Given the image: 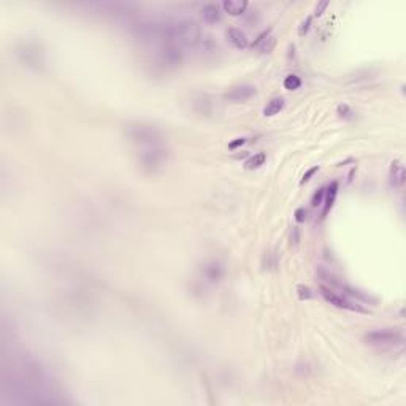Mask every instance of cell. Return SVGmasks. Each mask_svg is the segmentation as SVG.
Returning a JSON list of instances; mask_svg holds the SVG:
<instances>
[{
	"mask_svg": "<svg viewBox=\"0 0 406 406\" xmlns=\"http://www.w3.org/2000/svg\"><path fill=\"white\" fill-rule=\"evenodd\" d=\"M268 35H271V32H270V30H265V32H262V34H260V35H259V37H257V38H256L254 41H252V45H251V46H252V48H257V46L260 45V43H262L263 40H265V38H267Z\"/></svg>",
	"mask_w": 406,
	"mask_h": 406,
	"instance_id": "26",
	"label": "cell"
},
{
	"mask_svg": "<svg viewBox=\"0 0 406 406\" xmlns=\"http://www.w3.org/2000/svg\"><path fill=\"white\" fill-rule=\"evenodd\" d=\"M275 45H276V38L275 37H271V35H268L265 40H263L260 45L257 46V49L260 51V52H271L273 51V48H275Z\"/></svg>",
	"mask_w": 406,
	"mask_h": 406,
	"instance_id": "19",
	"label": "cell"
},
{
	"mask_svg": "<svg viewBox=\"0 0 406 406\" xmlns=\"http://www.w3.org/2000/svg\"><path fill=\"white\" fill-rule=\"evenodd\" d=\"M222 8L225 10L228 15L240 16V15H243L246 12L248 2H245V0H225V2L222 4Z\"/></svg>",
	"mask_w": 406,
	"mask_h": 406,
	"instance_id": "12",
	"label": "cell"
},
{
	"mask_svg": "<svg viewBox=\"0 0 406 406\" xmlns=\"http://www.w3.org/2000/svg\"><path fill=\"white\" fill-rule=\"evenodd\" d=\"M184 62V48L177 43H163L156 52V65L162 70H175Z\"/></svg>",
	"mask_w": 406,
	"mask_h": 406,
	"instance_id": "5",
	"label": "cell"
},
{
	"mask_svg": "<svg viewBox=\"0 0 406 406\" xmlns=\"http://www.w3.org/2000/svg\"><path fill=\"white\" fill-rule=\"evenodd\" d=\"M336 113H338L339 118H343V119H346V121H353V119L356 118V113H354L353 109H351L347 105H339V106L336 108Z\"/></svg>",
	"mask_w": 406,
	"mask_h": 406,
	"instance_id": "20",
	"label": "cell"
},
{
	"mask_svg": "<svg viewBox=\"0 0 406 406\" xmlns=\"http://www.w3.org/2000/svg\"><path fill=\"white\" fill-rule=\"evenodd\" d=\"M225 37H227V40L232 43V45L237 49H246L249 46V41H248L246 34H245V32H241L240 29H235V27L227 29Z\"/></svg>",
	"mask_w": 406,
	"mask_h": 406,
	"instance_id": "11",
	"label": "cell"
},
{
	"mask_svg": "<svg viewBox=\"0 0 406 406\" xmlns=\"http://www.w3.org/2000/svg\"><path fill=\"white\" fill-rule=\"evenodd\" d=\"M265 160H267L265 152H257V154H254L245 162V168L246 170H256L259 167H262L263 163H265Z\"/></svg>",
	"mask_w": 406,
	"mask_h": 406,
	"instance_id": "17",
	"label": "cell"
},
{
	"mask_svg": "<svg viewBox=\"0 0 406 406\" xmlns=\"http://www.w3.org/2000/svg\"><path fill=\"white\" fill-rule=\"evenodd\" d=\"M327 7H328V2H319V4L316 5V8H314V15L316 16H321Z\"/></svg>",
	"mask_w": 406,
	"mask_h": 406,
	"instance_id": "28",
	"label": "cell"
},
{
	"mask_svg": "<svg viewBox=\"0 0 406 406\" xmlns=\"http://www.w3.org/2000/svg\"><path fill=\"white\" fill-rule=\"evenodd\" d=\"M317 171H319V167H317V165L311 167V168H310L308 171H306V173L303 175V178H302V181H300V183H302V184H305V183H308V181H310V180H311V178L314 177V175H316Z\"/></svg>",
	"mask_w": 406,
	"mask_h": 406,
	"instance_id": "24",
	"label": "cell"
},
{
	"mask_svg": "<svg viewBox=\"0 0 406 406\" xmlns=\"http://www.w3.org/2000/svg\"><path fill=\"white\" fill-rule=\"evenodd\" d=\"M282 86H284V89H287V91H297L299 87L302 86V80H300V76L292 73V75H287L286 78H284Z\"/></svg>",
	"mask_w": 406,
	"mask_h": 406,
	"instance_id": "18",
	"label": "cell"
},
{
	"mask_svg": "<svg viewBox=\"0 0 406 406\" xmlns=\"http://www.w3.org/2000/svg\"><path fill=\"white\" fill-rule=\"evenodd\" d=\"M324 197H325V188H321L319 191H317V192L313 195V199H311V205H313L314 208L321 206V205L324 203Z\"/></svg>",
	"mask_w": 406,
	"mask_h": 406,
	"instance_id": "21",
	"label": "cell"
},
{
	"mask_svg": "<svg viewBox=\"0 0 406 406\" xmlns=\"http://www.w3.org/2000/svg\"><path fill=\"white\" fill-rule=\"evenodd\" d=\"M284 105H286V102H284L282 97L271 98V100L265 105V108H263V116H275V114H278L281 109L284 108Z\"/></svg>",
	"mask_w": 406,
	"mask_h": 406,
	"instance_id": "16",
	"label": "cell"
},
{
	"mask_svg": "<svg viewBox=\"0 0 406 406\" xmlns=\"http://www.w3.org/2000/svg\"><path fill=\"white\" fill-rule=\"evenodd\" d=\"M338 195V183L333 181L330 183L328 188H325V197H324V210H322V216H325L328 211H330V208L333 206L335 203V199Z\"/></svg>",
	"mask_w": 406,
	"mask_h": 406,
	"instance_id": "15",
	"label": "cell"
},
{
	"mask_svg": "<svg viewBox=\"0 0 406 406\" xmlns=\"http://www.w3.org/2000/svg\"><path fill=\"white\" fill-rule=\"evenodd\" d=\"M404 167L400 160H393L390 165V175H389V181L393 189H401L404 184Z\"/></svg>",
	"mask_w": 406,
	"mask_h": 406,
	"instance_id": "10",
	"label": "cell"
},
{
	"mask_svg": "<svg viewBox=\"0 0 406 406\" xmlns=\"http://www.w3.org/2000/svg\"><path fill=\"white\" fill-rule=\"evenodd\" d=\"M257 94V89L256 86L252 84H238V86H234L230 87V89L224 94V98L227 102H232V103H243L249 98H252Z\"/></svg>",
	"mask_w": 406,
	"mask_h": 406,
	"instance_id": "8",
	"label": "cell"
},
{
	"mask_svg": "<svg viewBox=\"0 0 406 406\" xmlns=\"http://www.w3.org/2000/svg\"><path fill=\"white\" fill-rule=\"evenodd\" d=\"M297 291H299V295H300V299H302V300H303V299H305V300H308V299L313 297L311 289H310L308 286H299Z\"/></svg>",
	"mask_w": 406,
	"mask_h": 406,
	"instance_id": "23",
	"label": "cell"
},
{
	"mask_svg": "<svg viewBox=\"0 0 406 406\" xmlns=\"http://www.w3.org/2000/svg\"><path fill=\"white\" fill-rule=\"evenodd\" d=\"M194 111L202 116H210L213 113V103L206 95H200L194 100Z\"/></svg>",
	"mask_w": 406,
	"mask_h": 406,
	"instance_id": "13",
	"label": "cell"
},
{
	"mask_svg": "<svg viewBox=\"0 0 406 406\" xmlns=\"http://www.w3.org/2000/svg\"><path fill=\"white\" fill-rule=\"evenodd\" d=\"M246 143V138H235L234 141H230L228 143V149H237L238 146L245 145Z\"/></svg>",
	"mask_w": 406,
	"mask_h": 406,
	"instance_id": "27",
	"label": "cell"
},
{
	"mask_svg": "<svg viewBox=\"0 0 406 406\" xmlns=\"http://www.w3.org/2000/svg\"><path fill=\"white\" fill-rule=\"evenodd\" d=\"M311 23H313V16H308L306 18L303 23L300 24V27H299V35L300 37H303V35H306L308 34V30H310V27H311Z\"/></svg>",
	"mask_w": 406,
	"mask_h": 406,
	"instance_id": "22",
	"label": "cell"
},
{
	"mask_svg": "<svg viewBox=\"0 0 406 406\" xmlns=\"http://www.w3.org/2000/svg\"><path fill=\"white\" fill-rule=\"evenodd\" d=\"M200 15H202V18H203L205 23H208V24H214V23H217L219 19H221V13H219V8H217V5H214V4H206V5H203L202 10H200Z\"/></svg>",
	"mask_w": 406,
	"mask_h": 406,
	"instance_id": "14",
	"label": "cell"
},
{
	"mask_svg": "<svg viewBox=\"0 0 406 406\" xmlns=\"http://www.w3.org/2000/svg\"><path fill=\"white\" fill-rule=\"evenodd\" d=\"M124 132L129 141L134 145H140L141 148L163 143V132L157 126L148 123H132L126 126Z\"/></svg>",
	"mask_w": 406,
	"mask_h": 406,
	"instance_id": "2",
	"label": "cell"
},
{
	"mask_svg": "<svg viewBox=\"0 0 406 406\" xmlns=\"http://www.w3.org/2000/svg\"><path fill=\"white\" fill-rule=\"evenodd\" d=\"M321 295L325 299V302H328L330 305L336 306V308L339 310H349V311H359V313H365L364 308H360L359 305H354L353 302H349L346 297H343V295H339L336 292H333L330 287H324L321 286Z\"/></svg>",
	"mask_w": 406,
	"mask_h": 406,
	"instance_id": "7",
	"label": "cell"
},
{
	"mask_svg": "<svg viewBox=\"0 0 406 406\" xmlns=\"http://www.w3.org/2000/svg\"><path fill=\"white\" fill-rule=\"evenodd\" d=\"M306 216H308V211H306L305 208H299V210H295V221H297V222H305Z\"/></svg>",
	"mask_w": 406,
	"mask_h": 406,
	"instance_id": "25",
	"label": "cell"
},
{
	"mask_svg": "<svg viewBox=\"0 0 406 406\" xmlns=\"http://www.w3.org/2000/svg\"><path fill=\"white\" fill-rule=\"evenodd\" d=\"M364 339L368 346L387 349V347L401 346L404 341V336H403V332L398 330V328H379V330L368 332L364 336Z\"/></svg>",
	"mask_w": 406,
	"mask_h": 406,
	"instance_id": "4",
	"label": "cell"
},
{
	"mask_svg": "<svg viewBox=\"0 0 406 406\" xmlns=\"http://www.w3.org/2000/svg\"><path fill=\"white\" fill-rule=\"evenodd\" d=\"M202 276L205 278V281L211 282V284H216L222 279L224 276V267L221 262L217 260H210L206 262L205 265L202 267Z\"/></svg>",
	"mask_w": 406,
	"mask_h": 406,
	"instance_id": "9",
	"label": "cell"
},
{
	"mask_svg": "<svg viewBox=\"0 0 406 406\" xmlns=\"http://www.w3.org/2000/svg\"><path fill=\"white\" fill-rule=\"evenodd\" d=\"M171 157V151L163 143L145 146L138 151L137 154V165L138 170L145 175H157L165 168Z\"/></svg>",
	"mask_w": 406,
	"mask_h": 406,
	"instance_id": "1",
	"label": "cell"
},
{
	"mask_svg": "<svg viewBox=\"0 0 406 406\" xmlns=\"http://www.w3.org/2000/svg\"><path fill=\"white\" fill-rule=\"evenodd\" d=\"M18 54H19L21 62L34 70H40L43 65H45L43 52L35 45H24L23 48H19Z\"/></svg>",
	"mask_w": 406,
	"mask_h": 406,
	"instance_id": "6",
	"label": "cell"
},
{
	"mask_svg": "<svg viewBox=\"0 0 406 406\" xmlns=\"http://www.w3.org/2000/svg\"><path fill=\"white\" fill-rule=\"evenodd\" d=\"M173 43L181 48H195L202 43V32L194 19L184 18L173 21Z\"/></svg>",
	"mask_w": 406,
	"mask_h": 406,
	"instance_id": "3",
	"label": "cell"
}]
</instances>
